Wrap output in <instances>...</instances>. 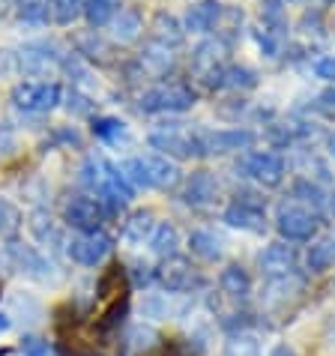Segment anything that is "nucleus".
Segmentation results:
<instances>
[{"mask_svg":"<svg viewBox=\"0 0 335 356\" xmlns=\"http://www.w3.org/2000/svg\"><path fill=\"white\" fill-rule=\"evenodd\" d=\"M243 171L263 186H279L281 174H284V162H281V156H275V153H252L249 159L243 162Z\"/></svg>","mask_w":335,"mask_h":356,"instance_id":"11","label":"nucleus"},{"mask_svg":"<svg viewBox=\"0 0 335 356\" xmlns=\"http://www.w3.org/2000/svg\"><path fill=\"white\" fill-rule=\"evenodd\" d=\"M192 63L201 72L204 81L210 87H215L219 84V78H222V72H224V45L222 42H204L198 51H195Z\"/></svg>","mask_w":335,"mask_h":356,"instance_id":"12","label":"nucleus"},{"mask_svg":"<svg viewBox=\"0 0 335 356\" xmlns=\"http://www.w3.org/2000/svg\"><path fill=\"white\" fill-rule=\"evenodd\" d=\"M144 60H147V66H153L156 72H165V69L171 66V51H168V45H153L150 51L144 54Z\"/></svg>","mask_w":335,"mask_h":356,"instance_id":"32","label":"nucleus"},{"mask_svg":"<svg viewBox=\"0 0 335 356\" xmlns=\"http://www.w3.org/2000/svg\"><path fill=\"white\" fill-rule=\"evenodd\" d=\"M84 3L87 0H51L54 15H57V22L60 24H72L75 18L84 13Z\"/></svg>","mask_w":335,"mask_h":356,"instance_id":"29","label":"nucleus"},{"mask_svg":"<svg viewBox=\"0 0 335 356\" xmlns=\"http://www.w3.org/2000/svg\"><path fill=\"white\" fill-rule=\"evenodd\" d=\"M150 144L156 150H165L171 156H180V159H189V156H204V138L201 135H189L180 123L162 126L150 135Z\"/></svg>","mask_w":335,"mask_h":356,"instance_id":"3","label":"nucleus"},{"mask_svg":"<svg viewBox=\"0 0 335 356\" xmlns=\"http://www.w3.org/2000/svg\"><path fill=\"white\" fill-rule=\"evenodd\" d=\"M120 171L129 186H141V189H168L177 183V174H180L162 156H138V159L123 162Z\"/></svg>","mask_w":335,"mask_h":356,"instance_id":"2","label":"nucleus"},{"mask_svg":"<svg viewBox=\"0 0 335 356\" xmlns=\"http://www.w3.org/2000/svg\"><path fill=\"white\" fill-rule=\"evenodd\" d=\"M66 222L81 234H96L105 222V207L93 197H72L66 204Z\"/></svg>","mask_w":335,"mask_h":356,"instance_id":"7","label":"nucleus"},{"mask_svg":"<svg viewBox=\"0 0 335 356\" xmlns=\"http://www.w3.org/2000/svg\"><path fill=\"white\" fill-rule=\"evenodd\" d=\"M57 63V54H51L45 45H27L22 51V66L27 72H48V66Z\"/></svg>","mask_w":335,"mask_h":356,"instance_id":"21","label":"nucleus"},{"mask_svg":"<svg viewBox=\"0 0 335 356\" xmlns=\"http://www.w3.org/2000/svg\"><path fill=\"white\" fill-rule=\"evenodd\" d=\"M189 245H192V252L198 254V258H204V261H215L222 254V240L215 234H210V231H195Z\"/></svg>","mask_w":335,"mask_h":356,"instance_id":"24","label":"nucleus"},{"mask_svg":"<svg viewBox=\"0 0 335 356\" xmlns=\"http://www.w3.org/2000/svg\"><path fill=\"white\" fill-rule=\"evenodd\" d=\"M93 135L102 138V141H114V138L123 135V123L114 120V117H99V120H93Z\"/></svg>","mask_w":335,"mask_h":356,"instance_id":"31","label":"nucleus"},{"mask_svg":"<svg viewBox=\"0 0 335 356\" xmlns=\"http://www.w3.org/2000/svg\"><path fill=\"white\" fill-rule=\"evenodd\" d=\"M275 225H279L281 236H288V240H309L314 234V227H318V219H314V213H309L305 207L281 204Z\"/></svg>","mask_w":335,"mask_h":356,"instance_id":"6","label":"nucleus"},{"mask_svg":"<svg viewBox=\"0 0 335 356\" xmlns=\"http://www.w3.org/2000/svg\"><path fill=\"white\" fill-rule=\"evenodd\" d=\"M135 282H138V284H150V282H153L150 266H147V264H138V266H135Z\"/></svg>","mask_w":335,"mask_h":356,"instance_id":"38","label":"nucleus"},{"mask_svg":"<svg viewBox=\"0 0 335 356\" xmlns=\"http://www.w3.org/2000/svg\"><path fill=\"white\" fill-rule=\"evenodd\" d=\"M224 356H258V353H254V344L249 339H236Z\"/></svg>","mask_w":335,"mask_h":356,"instance_id":"36","label":"nucleus"},{"mask_svg":"<svg viewBox=\"0 0 335 356\" xmlns=\"http://www.w3.org/2000/svg\"><path fill=\"white\" fill-rule=\"evenodd\" d=\"M195 105V93L183 84H162L153 87L141 96V111L147 114H162V111H186V108Z\"/></svg>","mask_w":335,"mask_h":356,"instance_id":"4","label":"nucleus"},{"mask_svg":"<svg viewBox=\"0 0 335 356\" xmlns=\"http://www.w3.org/2000/svg\"><path fill=\"white\" fill-rule=\"evenodd\" d=\"M332 264H335V240H320L318 245H311V252H309V266H311L314 273L329 270Z\"/></svg>","mask_w":335,"mask_h":356,"instance_id":"25","label":"nucleus"},{"mask_svg":"<svg viewBox=\"0 0 335 356\" xmlns=\"http://www.w3.org/2000/svg\"><path fill=\"white\" fill-rule=\"evenodd\" d=\"M9 326V318H3V314H0V330H6Z\"/></svg>","mask_w":335,"mask_h":356,"instance_id":"41","label":"nucleus"},{"mask_svg":"<svg viewBox=\"0 0 335 356\" xmlns=\"http://www.w3.org/2000/svg\"><path fill=\"white\" fill-rule=\"evenodd\" d=\"M22 353L24 356H51V344L45 339H36V335H27V339H22Z\"/></svg>","mask_w":335,"mask_h":356,"instance_id":"33","label":"nucleus"},{"mask_svg":"<svg viewBox=\"0 0 335 356\" xmlns=\"http://www.w3.org/2000/svg\"><path fill=\"white\" fill-rule=\"evenodd\" d=\"M156 344H159V335H156V330H150V326H135V330L129 332V348L132 350H153Z\"/></svg>","mask_w":335,"mask_h":356,"instance_id":"30","label":"nucleus"},{"mask_svg":"<svg viewBox=\"0 0 335 356\" xmlns=\"http://www.w3.org/2000/svg\"><path fill=\"white\" fill-rule=\"evenodd\" d=\"M224 222L245 231H263V204L254 201V195H236V201L224 213Z\"/></svg>","mask_w":335,"mask_h":356,"instance_id":"9","label":"nucleus"},{"mask_svg":"<svg viewBox=\"0 0 335 356\" xmlns=\"http://www.w3.org/2000/svg\"><path fill=\"white\" fill-rule=\"evenodd\" d=\"M293 266H297V252L284 243H275L261 254V270L267 275H291Z\"/></svg>","mask_w":335,"mask_h":356,"instance_id":"14","label":"nucleus"},{"mask_svg":"<svg viewBox=\"0 0 335 356\" xmlns=\"http://www.w3.org/2000/svg\"><path fill=\"white\" fill-rule=\"evenodd\" d=\"M254 141L252 132L245 129H234V132H215L204 138V153H228V150H240Z\"/></svg>","mask_w":335,"mask_h":356,"instance_id":"16","label":"nucleus"},{"mask_svg":"<svg viewBox=\"0 0 335 356\" xmlns=\"http://www.w3.org/2000/svg\"><path fill=\"white\" fill-rule=\"evenodd\" d=\"M222 288L228 296H240V300L249 293V275L243 273V266H228L222 273Z\"/></svg>","mask_w":335,"mask_h":356,"instance_id":"26","label":"nucleus"},{"mask_svg":"<svg viewBox=\"0 0 335 356\" xmlns=\"http://www.w3.org/2000/svg\"><path fill=\"white\" fill-rule=\"evenodd\" d=\"M272 356H297V353L288 350V348H275V350H272Z\"/></svg>","mask_w":335,"mask_h":356,"instance_id":"40","label":"nucleus"},{"mask_svg":"<svg viewBox=\"0 0 335 356\" xmlns=\"http://www.w3.org/2000/svg\"><path fill=\"white\" fill-rule=\"evenodd\" d=\"M156 231V222H153V216L150 213H135L129 222L123 225V240L126 243H135V245H141L144 240H150Z\"/></svg>","mask_w":335,"mask_h":356,"instance_id":"19","label":"nucleus"},{"mask_svg":"<svg viewBox=\"0 0 335 356\" xmlns=\"http://www.w3.org/2000/svg\"><path fill=\"white\" fill-rule=\"evenodd\" d=\"M183 195H186V201H189V204L204 207V204L215 201V195H219V183H215L213 174L198 171V174H192L189 183H186V192Z\"/></svg>","mask_w":335,"mask_h":356,"instance_id":"15","label":"nucleus"},{"mask_svg":"<svg viewBox=\"0 0 335 356\" xmlns=\"http://www.w3.org/2000/svg\"><path fill=\"white\" fill-rule=\"evenodd\" d=\"M15 227H18L15 207L6 204V201H0V234H15Z\"/></svg>","mask_w":335,"mask_h":356,"instance_id":"34","label":"nucleus"},{"mask_svg":"<svg viewBox=\"0 0 335 356\" xmlns=\"http://www.w3.org/2000/svg\"><path fill=\"white\" fill-rule=\"evenodd\" d=\"M13 102L15 108L22 111H31V114H42V111H51V108L60 102V87L57 84H18L13 90Z\"/></svg>","mask_w":335,"mask_h":356,"instance_id":"5","label":"nucleus"},{"mask_svg":"<svg viewBox=\"0 0 335 356\" xmlns=\"http://www.w3.org/2000/svg\"><path fill=\"white\" fill-rule=\"evenodd\" d=\"M138 33H141V18H138L135 13H120V18L114 22V39L132 42Z\"/></svg>","mask_w":335,"mask_h":356,"instance_id":"27","label":"nucleus"},{"mask_svg":"<svg viewBox=\"0 0 335 356\" xmlns=\"http://www.w3.org/2000/svg\"><path fill=\"white\" fill-rule=\"evenodd\" d=\"M159 282L168 291H192L198 284V275H195L192 264L183 258H165L162 270H159Z\"/></svg>","mask_w":335,"mask_h":356,"instance_id":"13","label":"nucleus"},{"mask_svg":"<svg viewBox=\"0 0 335 356\" xmlns=\"http://www.w3.org/2000/svg\"><path fill=\"white\" fill-rule=\"evenodd\" d=\"M15 13L24 24H45L51 15V0H18Z\"/></svg>","mask_w":335,"mask_h":356,"instance_id":"23","label":"nucleus"},{"mask_svg":"<svg viewBox=\"0 0 335 356\" xmlns=\"http://www.w3.org/2000/svg\"><path fill=\"white\" fill-rule=\"evenodd\" d=\"M219 13H222V3H215V0H201V3H195L189 13H186V27L204 33V31H210V27L215 24Z\"/></svg>","mask_w":335,"mask_h":356,"instance_id":"18","label":"nucleus"},{"mask_svg":"<svg viewBox=\"0 0 335 356\" xmlns=\"http://www.w3.org/2000/svg\"><path fill=\"white\" fill-rule=\"evenodd\" d=\"M15 132H13V126L9 123H0V159H9V156L15 153Z\"/></svg>","mask_w":335,"mask_h":356,"instance_id":"35","label":"nucleus"},{"mask_svg":"<svg viewBox=\"0 0 335 356\" xmlns=\"http://www.w3.org/2000/svg\"><path fill=\"white\" fill-rule=\"evenodd\" d=\"M120 9V0H87L84 3V15L90 27H105Z\"/></svg>","mask_w":335,"mask_h":356,"instance_id":"20","label":"nucleus"},{"mask_svg":"<svg viewBox=\"0 0 335 356\" xmlns=\"http://www.w3.org/2000/svg\"><path fill=\"white\" fill-rule=\"evenodd\" d=\"M9 254H13V261L22 266V273H27V275H36V279H45L48 275V261L42 258L39 252H33L31 245H22V243H13L9 245Z\"/></svg>","mask_w":335,"mask_h":356,"instance_id":"17","label":"nucleus"},{"mask_svg":"<svg viewBox=\"0 0 335 356\" xmlns=\"http://www.w3.org/2000/svg\"><path fill=\"white\" fill-rule=\"evenodd\" d=\"M318 75L320 78H329V81H335V57H327V60L318 63Z\"/></svg>","mask_w":335,"mask_h":356,"instance_id":"37","label":"nucleus"},{"mask_svg":"<svg viewBox=\"0 0 335 356\" xmlns=\"http://www.w3.org/2000/svg\"><path fill=\"white\" fill-rule=\"evenodd\" d=\"M81 183L102 197V201L108 204V210H120V207H126L129 197H132V186L123 177L120 168L108 165L105 159H96V156H90V159L84 162Z\"/></svg>","mask_w":335,"mask_h":356,"instance_id":"1","label":"nucleus"},{"mask_svg":"<svg viewBox=\"0 0 335 356\" xmlns=\"http://www.w3.org/2000/svg\"><path fill=\"white\" fill-rule=\"evenodd\" d=\"M150 249L156 254H162V258H174V252H177V227L174 225H156V231L150 236Z\"/></svg>","mask_w":335,"mask_h":356,"instance_id":"22","label":"nucleus"},{"mask_svg":"<svg viewBox=\"0 0 335 356\" xmlns=\"http://www.w3.org/2000/svg\"><path fill=\"white\" fill-rule=\"evenodd\" d=\"M320 356H335V332L329 335H323V341H320Z\"/></svg>","mask_w":335,"mask_h":356,"instance_id":"39","label":"nucleus"},{"mask_svg":"<svg viewBox=\"0 0 335 356\" xmlns=\"http://www.w3.org/2000/svg\"><path fill=\"white\" fill-rule=\"evenodd\" d=\"M123 300H126V275H123V266H111L102 282H99V302L105 309V321H111L117 309H123Z\"/></svg>","mask_w":335,"mask_h":356,"instance_id":"10","label":"nucleus"},{"mask_svg":"<svg viewBox=\"0 0 335 356\" xmlns=\"http://www.w3.org/2000/svg\"><path fill=\"white\" fill-rule=\"evenodd\" d=\"M219 87H254V72L243 66H228L219 78Z\"/></svg>","mask_w":335,"mask_h":356,"instance_id":"28","label":"nucleus"},{"mask_svg":"<svg viewBox=\"0 0 335 356\" xmlns=\"http://www.w3.org/2000/svg\"><path fill=\"white\" fill-rule=\"evenodd\" d=\"M108 252H111V236L102 234V231L81 234V236H75V240L69 243V254H72V261L84 264V266H96Z\"/></svg>","mask_w":335,"mask_h":356,"instance_id":"8","label":"nucleus"}]
</instances>
